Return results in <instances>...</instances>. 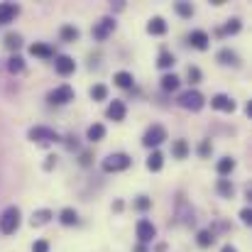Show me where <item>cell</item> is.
Listing matches in <instances>:
<instances>
[{"mask_svg": "<svg viewBox=\"0 0 252 252\" xmlns=\"http://www.w3.org/2000/svg\"><path fill=\"white\" fill-rule=\"evenodd\" d=\"M18 228H20V208L10 206V208L3 213V215H0V232L13 235Z\"/></svg>", "mask_w": 252, "mask_h": 252, "instance_id": "6da1fadb", "label": "cell"}, {"mask_svg": "<svg viewBox=\"0 0 252 252\" xmlns=\"http://www.w3.org/2000/svg\"><path fill=\"white\" fill-rule=\"evenodd\" d=\"M130 164H132V159H130L127 154H123V152L108 154V157L103 159V171H108V174H110V171H113V174H115V171H125Z\"/></svg>", "mask_w": 252, "mask_h": 252, "instance_id": "7a4b0ae2", "label": "cell"}, {"mask_svg": "<svg viewBox=\"0 0 252 252\" xmlns=\"http://www.w3.org/2000/svg\"><path fill=\"white\" fill-rule=\"evenodd\" d=\"M203 103H206V101H203V96H201L198 91H186V93L179 96V105L186 108V110H201Z\"/></svg>", "mask_w": 252, "mask_h": 252, "instance_id": "3957f363", "label": "cell"}, {"mask_svg": "<svg viewBox=\"0 0 252 252\" xmlns=\"http://www.w3.org/2000/svg\"><path fill=\"white\" fill-rule=\"evenodd\" d=\"M164 140H167V130H164L162 125H152V127L145 132L142 145H145V147H159Z\"/></svg>", "mask_w": 252, "mask_h": 252, "instance_id": "277c9868", "label": "cell"}, {"mask_svg": "<svg viewBox=\"0 0 252 252\" xmlns=\"http://www.w3.org/2000/svg\"><path fill=\"white\" fill-rule=\"evenodd\" d=\"M30 140H32V142H40V145H47V142H57L59 135H57V130H52V127H32V130H30Z\"/></svg>", "mask_w": 252, "mask_h": 252, "instance_id": "5b68a950", "label": "cell"}, {"mask_svg": "<svg viewBox=\"0 0 252 252\" xmlns=\"http://www.w3.org/2000/svg\"><path fill=\"white\" fill-rule=\"evenodd\" d=\"M47 98H49V103H57V105L69 103V101H74V88H71V86H59V88H54Z\"/></svg>", "mask_w": 252, "mask_h": 252, "instance_id": "8992f818", "label": "cell"}, {"mask_svg": "<svg viewBox=\"0 0 252 252\" xmlns=\"http://www.w3.org/2000/svg\"><path fill=\"white\" fill-rule=\"evenodd\" d=\"M154 235H157V228L152 225V220H140L137 223V240L142 245L149 242V240H154Z\"/></svg>", "mask_w": 252, "mask_h": 252, "instance_id": "52a82bcc", "label": "cell"}, {"mask_svg": "<svg viewBox=\"0 0 252 252\" xmlns=\"http://www.w3.org/2000/svg\"><path fill=\"white\" fill-rule=\"evenodd\" d=\"M210 105H213L215 110H223V113H232V110H235V101H232L230 96H225V93L213 96V98H210Z\"/></svg>", "mask_w": 252, "mask_h": 252, "instance_id": "ba28073f", "label": "cell"}, {"mask_svg": "<svg viewBox=\"0 0 252 252\" xmlns=\"http://www.w3.org/2000/svg\"><path fill=\"white\" fill-rule=\"evenodd\" d=\"M113 30H115V20H113V18H103V20L93 27V37H96V40H105Z\"/></svg>", "mask_w": 252, "mask_h": 252, "instance_id": "9c48e42d", "label": "cell"}, {"mask_svg": "<svg viewBox=\"0 0 252 252\" xmlns=\"http://www.w3.org/2000/svg\"><path fill=\"white\" fill-rule=\"evenodd\" d=\"M18 13H20V8L15 3H0V25L13 22L18 18Z\"/></svg>", "mask_w": 252, "mask_h": 252, "instance_id": "30bf717a", "label": "cell"}, {"mask_svg": "<svg viewBox=\"0 0 252 252\" xmlns=\"http://www.w3.org/2000/svg\"><path fill=\"white\" fill-rule=\"evenodd\" d=\"M189 42H191V47L193 49H208V35L203 32V30H193L191 35H189Z\"/></svg>", "mask_w": 252, "mask_h": 252, "instance_id": "8fae6325", "label": "cell"}, {"mask_svg": "<svg viewBox=\"0 0 252 252\" xmlns=\"http://www.w3.org/2000/svg\"><path fill=\"white\" fill-rule=\"evenodd\" d=\"M54 66H57V71H59L62 76H69V74H74V69H76V62H74L71 57H57Z\"/></svg>", "mask_w": 252, "mask_h": 252, "instance_id": "7c38bea8", "label": "cell"}, {"mask_svg": "<svg viewBox=\"0 0 252 252\" xmlns=\"http://www.w3.org/2000/svg\"><path fill=\"white\" fill-rule=\"evenodd\" d=\"M105 115H108L110 120H123V118H125V103H123V101H113V103L108 105Z\"/></svg>", "mask_w": 252, "mask_h": 252, "instance_id": "4fadbf2b", "label": "cell"}, {"mask_svg": "<svg viewBox=\"0 0 252 252\" xmlns=\"http://www.w3.org/2000/svg\"><path fill=\"white\" fill-rule=\"evenodd\" d=\"M86 137H88L91 142H98V140H103V137H105V125H101V123H93V125L86 130Z\"/></svg>", "mask_w": 252, "mask_h": 252, "instance_id": "5bb4252c", "label": "cell"}, {"mask_svg": "<svg viewBox=\"0 0 252 252\" xmlns=\"http://www.w3.org/2000/svg\"><path fill=\"white\" fill-rule=\"evenodd\" d=\"M113 81H115L120 88H132V84H135L132 74H127V71H118V74L113 76Z\"/></svg>", "mask_w": 252, "mask_h": 252, "instance_id": "9a60e30c", "label": "cell"}, {"mask_svg": "<svg viewBox=\"0 0 252 252\" xmlns=\"http://www.w3.org/2000/svg\"><path fill=\"white\" fill-rule=\"evenodd\" d=\"M147 32H149V35H164V32H167V22H164L162 18H154V20L147 25Z\"/></svg>", "mask_w": 252, "mask_h": 252, "instance_id": "2e32d148", "label": "cell"}, {"mask_svg": "<svg viewBox=\"0 0 252 252\" xmlns=\"http://www.w3.org/2000/svg\"><path fill=\"white\" fill-rule=\"evenodd\" d=\"M162 164H164V157H162L159 152H152V154L147 157V169H149V171H159Z\"/></svg>", "mask_w": 252, "mask_h": 252, "instance_id": "e0dca14e", "label": "cell"}, {"mask_svg": "<svg viewBox=\"0 0 252 252\" xmlns=\"http://www.w3.org/2000/svg\"><path fill=\"white\" fill-rule=\"evenodd\" d=\"M215 169H218V174H220V176H228V174L235 169V159H230V157H223V159L218 162V167H215Z\"/></svg>", "mask_w": 252, "mask_h": 252, "instance_id": "ac0fdd59", "label": "cell"}, {"mask_svg": "<svg viewBox=\"0 0 252 252\" xmlns=\"http://www.w3.org/2000/svg\"><path fill=\"white\" fill-rule=\"evenodd\" d=\"M52 215H54V213H52L49 208H42V210H35V213H32V225H44V223H47V220H49Z\"/></svg>", "mask_w": 252, "mask_h": 252, "instance_id": "d6986e66", "label": "cell"}, {"mask_svg": "<svg viewBox=\"0 0 252 252\" xmlns=\"http://www.w3.org/2000/svg\"><path fill=\"white\" fill-rule=\"evenodd\" d=\"M59 220H62L64 225H76V223H79V213H76L74 208H64L62 215H59Z\"/></svg>", "mask_w": 252, "mask_h": 252, "instance_id": "ffe728a7", "label": "cell"}, {"mask_svg": "<svg viewBox=\"0 0 252 252\" xmlns=\"http://www.w3.org/2000/svg\"><path fill=\"white\" fill-rule=\"evenodd\" d=\"M171 154H174L176 159H184V157L189 154V145H186L184 140H176V142L171 145Z\"/></svg>", "mask_w": 252, "mask_h": 252, "instance_id": "44dd1931", "label": "cell"}, {"mask_svg": "<svg viewBox=\"0 0 252 252\" xmlns=\"http://www.w3.org/2000/svg\"><path fill=\"white\" fill-rule=\"evenodd\" d=\"M62 40H64V42H76V40H79V30H76L74 25H64V27H62Z\"/></svg>", "mask_w": 252, "mask_h": 252, "instance_id": "7402d4cb", "label": "cell"}, {"mask_svg": "<svg viewBox=\"0 0 252 252\" xmlns=\"http://www.w3.org/2000/svg\"><path fill=\"white\" fill-rule=\"evenodd\" d=\"M30 52H32V57H54V49L47 44H32Z\"/></svg>", "mask_w": 252, "mask_h": 252, "instance_id": "603a6c76", "label": "cell"}, {"mask_svg": "<svg viewBox=\"0 0 252 252\" xmlns=\"http://www.w3.org/2000/svg\"><path fill=\"white\" fill-rule=\"evenodd\" d=\"M218 62L220 64H237V54L232 49H220L218 52Z\"/></svg>", "mask_w": 252, "mask_h": 252, "instance_id": "cb8c5ba5", "label": "cell"}, {"mask_svg": "<svg viewBox=\"0 0 252 252\" xmlns=\"http://www.w3.org/2000/svg\"><path fill=\"white\" fill-rule=\"evenodd\" d=\"M162 88H164V91H176V88H179V76H174V74L162 76Z\"/></svg>", "mask_w": 252, "mask_h": 252, "instance_id": "d4e9b609", "label": "cell"}, {"mask_svg": "<svg viewBox=\"0 0 252 252\" xmlns=\"http://www.w3.org/2000/svg\"><path fill=\"white\" fill-rule=\"evenodd\" d=\"M157 64H159V69H171V66L176 64V59H174V54H171V52H162Z\"/></svg>", "mask_w": 252, "mask_h": 252, "instance_id": "484cf974", "label": "cell"}, {"mask_svg": "<svg viewBox=\"0 0 252 252\" xmlns=\"http://www.w3.org/2000/svg\"><path fill=\"white\" fill-rule=\"evenodd\" d=\"M91 98H93V101H105V98H108V88H105L103 84L93 86V88H91Z\"/></svg>", "mask_w": 252, "mask_h": 252, "instance_id": "4316f807", "label": "cell"}, {"mask_svg": "<svg viewBox=\"0 0 252 252\" xmlns=\"http://www.w3.org/2000/svg\"><path fill=\"white\" fill-rule=\"evenodd\" d=\"M218 193L225 196V198H230L232 196V184L228 179H218Z\"/></svg>", "mask_w": 252, "mask_h": 252, "instance_id": "83f0119b", "label": "cell"}, {"mask_svg": "<svg viewBox=\"0 0 252 252\" xmlns=\"http://www.w3.org/2000/svg\"><path fill=\"white\" fill-rule=\"evenodd\" d=\"M213 240H215V237H213L210 230H201V232H198V245H201V247H210Z\"/></svg>", "mask_w": 252, "mask_h": 252, "instance_id": "f1b7e54d", "label": "cell"}, {"mask_svg": "<svg viewBox=\"0 0 252 252\" xmlns=\"http://www.w3.org/2000/svg\"><path fill=\"white\" fill-rule=\"evenodd\" d=\"M20 44H22V37H20V35L10 32V35L5 37V47H8V49H18Z\"/></svg>", "mask_w": 252, "mask_h": 252, "instance_id": "f546056e", "label": "cell"}, {"mask_svg": "<svg viewBox=\"0 0 252 252\" xmlns=\"http://www.w3.org/2000/svg\"><path fill=\"white\" fill-rule=\"evenodd\" d=\"M8 69H10L13 74H20V71L25 69V62H22V57H10V64H8Z\"/></svg>", "mask_w": 252, "mask_h": 252, "instance_id": "4dcf8cb0", "label": "cell"}, {"mask_svg": "<svg viewBox=\"0 0 252 252\" xmlns=\"http://www.w3.org/2000/svg\"><path fill=\"white\" fill-rule=\"evenodd\" d=\"M176 13H179L181 18H191V15H193V8H191L189 3H176Z\"/></svg>", "mask_w": 252, "mask_h": 252, "instance_id": "1f68e13d", "label": "cell"}, {"mask_svg": "<svg viewBox=\"0 0 252 252\" xmlns=\"http://www.w3.org/2000/svg\"><path fill=\"white\" fill-rule=\"evenodd\" d=\"M223 32H225V35H235V32H240V20H230V22L225 25Z\"/></svg>", "mask_w": 252, "mask_h": 252, "instance_id": "d6a6232c", "label": "cell"}, {"mask_svg": "<svg viewBox=\"0 0 252 252\" xmlns=\"http://www.w3.org/2000/svg\"><path fill=\"white\" fill-rule=\"evenodd\" d=\"M32 252H49V242L47 240H37L35 247H32Z\"/></svg>", "mask_w": 252, "mask_h": 252, "instance_id": "836d02e7", "label": "cell"}, {"mask_svg": "<svg viewBox=\"0 0 252 252\" xmlns=\"http://www.w3.org/2000/svg\"><path fill=\"white\" fill-rule=\"evenodd\" d=\"M189 79H191V84H196V81H201V71H198L196 66H189Z\"/></svg>", "mask_w": 252, "mask_h": 252, "instance_id": "e575fe53", "label": "cell"}, {"mask_svg": "<svg viewBox=\"0 0 252 252\" xmlns=\"http://www.w3.org/2000/svg\"><path fill=\"white\" fill-rule=\"evenodd\" d=\"M210 149H213V147H210V142L206 140V142H201V147H198V154H201V157H206V154H210Z\"/></svg>", "mask_w": 252, "mask_h": 252, "instance_id": "d590c367", "label": "cell"}, {"mask_svg": "<svg viewBox=\"0 0 252 252\" xmlns=\"http://www.w3.org/2000/svg\"><path fill=\"white\" fill-rule=\"evenodd\" d=\"M135 206H137L140 210H147V208H149V198H145V196H140V198L135 201Z\"/></svg>", "mask_w": 252, "mask_h": 252, "instance_id": "8d00e7d4", "label": "cell"}, {"mask_svg": "<svg viewBox=\"0 0 252 252\" xmlns=\"http://www.w3.org/2000/svg\"><path fill=\"white\" fill-rule=\"evenodd\" d=\"M240 218H242V223H250V220H252V210H250V208H242V210H240Z\"/></svg>", "mask_w": 252, "mask_h": 252, "instance_id": "74e56055", "label": "cell"}, {"mask_svg": "<svg viewBox=\"0 0 252 252\" xmlns=\"http://www.w3.org/2000/svg\"><path fill=\"white\" fill-rule=\"evenodd\" d=\"M220 252H237V250H235V247H232V245H225V247H223V250H220Z\"/></svg>", "mask_w": 252, "mask_h": 252, "instance_id": "f35d334b", "label": "cell"}, {"mask_svg": "<svg viewBox=\"0 0 252 252\" xmlns=\"http://www.w3.org/2000/svg\"><path fill=\"white\" fill-rule=\"evenodd\" d=\"M135 252H147V250H145V245H137V247H135Z\"/></svg>", "mask_w": 252, "mask_h": 252, "instance_id": "ab89813d", "label": "cell"}]
</instances>
